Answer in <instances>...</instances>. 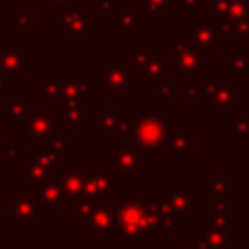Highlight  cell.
<instances>
[{"label":"cell","mask_w":249,"mask_h":249,"mask_svg":"<svg viewBox=\"0 0 249 249\" xmlns=\"http://www.w3.org/2000/svg\"><path fill=\"white\" fill-rule=\"evenodd\" d=\"M115 216L123 249H138L142 241H156L160 231H167L158 202L150 196L136 195L115 202Z\"/></svg>","instance_id":"cell-1"},{"label":"cell","mask_w":249,"mask_h":249,"mask_svg":"<svg viewBox=\"0 0 249 249\" xmlns=\"http://www.w3.org/2000/svg\"><path fill=\"white\" fill-rule=\"evenodd\" d=\"M165 58L169 76L181 84L202 78L206 72L212 70V54L193 47L183 37H165Z\"/></svg>","instance_id":"cell-2"},{"label":"cell","mask_w":249,"mask_h":249,"mask_svg":"<svg viewBox=\"0 0 249 249\" xmlns=\"http://www.w3.org/2000/svg\"><path fill=\"white\" fill-rule=\"evenodd\" d=\"M43 210L29 187H18L10 196H6V222L16 228V231H31L43 222Z\"/></svg>","instance_id":"cell-3"},{"label":"cell","mask_w":249,"mask_h":249,"mask_svg":"<svg viewBox=\"0 0 249 249\" xmlns=\"http://www.w3.org/2000/svg\"><path fill=\"white\" fill-rule=\"evenodd\" d=\"M128 138L134 146L148 152H165L167 146V121L160 115H132L128 119Z\"/></svg>","instance_id":"cell-4"},{"label":"cell","mask_w":249,"mask_h":249,"mask_svg":"<svg viewBox=\"0 0 249 249\" xmlns=\"http://www.w3.org/2000/svg\"><path fill=\"white\" fill-rule=\"evenodd\" d=\"M58 14V35L64 37L68 45H86L88 39L95 35V10H84L74 6L60 10Z\"/></svg>","instance_id":"cell-5"},{"label":"cell","mask_w":249,"mask_h":249,"mask_svg":"<svg viewBox=\"0 0 249 249\" xmlns=\"http://www.w3.org/2000/svg\"><path fill=\"white\" fill-rule=\"evenodd\" d=\"M150 152L128 142H113L109 150L103 152V160L111 161L113 167L124 179H138L142 171L150 167Z\"/></svg>","instance_id":"cell-6"},{"label":"cell","mask_w":249,"mask_h":249,"mask_svg":"<svg viewBox=\"0 0 249 249\" xmlns=\"http://www.w3.org/2000/svg\"><path fill=\"white\" fill-rule=\"evenodd\" d=\"M93 80L105 99H128L130 97V84H132V66L107 62L95 74Z\"/></svg>","instance_id":"cell-7"},{"label":"cell","mask_w":249,"mask_h":249,"mask_svg":"<svg viewBox=\"0 0 249 249\" xmlns=\"http://www.w3.org/2000/svg\"><path fill=\"white\" fill-rule=\"evenodd\" d=\"M130 53V66L132 78L138 82H161L167 78V58L165 53H152L148 45H132Z\"/></svg>","instance_id":"cell-8"},{"label":"cell","mask_w":249,"mask_h":249,"mask_svg":"<svg viewBox=\"0 0 249 249\" xmlns=\"http://www.w3.org/2000/svg\"><path fill=\"white\" fill-rule=\"evenodd\" d=\"M60 119L51 107H33L27 121L23 123V142H47L49 138L60 132Z\"/></svg>","instance_id":"cell-9"},{"label":"cell","mask_w":249,"mask_h":249,"mask_svg":"<svg viewBox=\"0 0 249 249\" xmlns=\"http://www.w3.org/2000/svg\"><path fill=\"white\" fill-rule=\"evenodd\" d=\"M0 68L8 82H23L33 70V54L23 45H0Z\"/></svg>","instance_id":"cell-10"},{"label":"cell","mask_w":249,"mask_h":249,"mask_svg":"<svg viewBox=\"0 0 249 249\" xmlns=\"http://www.w3.org/2000/svg\"><path fill=\"white\" fill-rule=\"evenodd\" d=\"M163 195L179 224H191L193 218L202 212V195H195L191 187H167Z\"/></svg>","instance_id":"cell-11"},{"label":"cell","mask_w":249,"mask_h":249,"mask_svg":"<svg viewBox=\"0 0 249 249\" xmlns=\"http://www.w3.org/2000/svg\"><path fill=\"white\" fill-rule=\"evenodd\" d=\"M183 39L204 53H210V54L220 53V35H218V29L210 18L208 19L206 18H193L191 25L183 29Z\"/></svg>","instance_id":"cell-12"},{"label":"cell","mask_w":249,"mask_h":249,"mask_svg":"<svg viewBox=\"0 0 249 249\" xmlns=\"http://www.w3.org/2000/svg\"><path fill=\"white\" fill-rule=\"evenodd\" d=\"M191 239L202 249H235L237 245V235L233 230L220 228L208 220L202 222L196 231H191Z\"/></svg>","instance_id":"cell-13"},{"label":"cell","mask_w":249,"mask_h":249,"mask_svg":"<svg viewBox=\"0 0 249 249\" xmlns=\"http://www.w3.org/2000/svg\"><path fill=\"white\" fill-rule=\"evenodd\" d=\"M123 175L113 169H84V195L109 193L113 196L123 195Z\"/></svg>","instance_id":"cell-14"},{"label":"cell","mask_w":249,"mask_h":249,"mask_svg":"<svg viewBox=\"0 0 249 249\" xmlns=\"http://www.w3.org/2000/svg\"><path fill=\"white\" fill-rule=\"evenodd\" d=\"M86 239L88 241H115V239H119L115 202L103 206L89 220H86Z\"/></svg>","instance_id":"cell-15"},{"label":"cell","mask_w":249,"mask_h":249,"mask_svg":"<svg viewBox=\"0 0 249 249\" xmlns=\"http://www.w3.org/2000/svg\"><path fill=\"white\" fill-rule=\"evenodd\" d=\"M99 88L95 80H89L86 72H60V91L51 103L64 99V97H78V99H93Z\"/></svg>","instance_id":"cell-16"},{"label":"cell","mask_w":249,"mask_h":249,"mask_svg":"<svg viewBox=\"0 0 249 249\" xmlns=\"http://www.w3.org/2000/svg\"><path fill=\"white\" fill-rule=\"evenodd\" d=\"M247 91L243 88L237 86V82L226 78L222 82V86L218 88V91L214 93V97L208 103V111L212 117H230L235 113V105L239 99H245Z\"/></svg>","instance_id":"cell-17"},{"label":"cell","mask_w":249,"mask_h":249,"mask_svg":"<svg viewBox=\"0 0 249 249\" xmlns=\"http://www.w3.org/2000/svg\"><path fill=\"white\" fill-rule=\"evenodd\" d=\"M33 191L41 210L45 214H58L62 204H64V193H62V185H60V179L58 175H53V177H47L35 185H25Z\"/></svg>","instance_id":"cell-18"},{"label":"cell","mask_w":249,"mask_h":249,"mask_svg":"<svg viewBox=\"0 0 249 249\" xmlns=\"http://www.w3.org/2000/svg\"><path fill=\"white\" fill-rule=\"evenodd\" d=\"M130 123L123 115V107H95L93 132L95 134H128Z\"/></svg>","instance_id":"cell-19"},{"label":"cell","mask_w":249,"mask_h":249,"mask_svg":"<svg viewBox=\"0 0 249 249\" xmlns=\"http://www.w3.org/2000/svg\"><path fill=\"white\" fill-rule=\"evenodd\" d=\"M53 109H58V119L60 124L68 128L70 134H76L80 126L86 121L88 113V99H78V97H64L54 103H51Z\"/></svg>","instance_id":"cell-20"},{"label":"cell","mask_w":249,"mask_h":249,"mask_svg":"<svg viewBox=\"0 0 249 249\" xmlns=\"http://www.w3.org/2000/svg\"><path fill=\"white\" fill-rule=\"evenodd\" d=\"M58 179L64 193V204H70L84 195V169L78 165V160H68L66 169H60Z\"/></svg>","instance_id":"cell-21"},{"label":"cell","mask_w":249,"mask_h":249,"mask_svg":"<svg viewBox=\"0 0 249 249\" xmlns=\"http://www.w3.org/2000/svg\"><path fill=\"white\" fill-rule=\"evenodd\" d=\"M113 202H115V196H113V195H109V193H99V195H82V196H80V198H76L74 202L66 204V208H68V212H70L74 218H78V220L86 222V220H89L97 210H101L103 206L113 204Z\"/></svg>","instance_id":"cell-22"},{"label":"cell","mask_w":249,"mask_h":249,"mask_svg":"<svg viewBox=\"0 0 249 249\" xmlns=\"http://www.w3.org/2000/svg\"><path fill=\"white\" fill-rule=\"evenodd\" d=\"M165 152H171L177 161L193 160V136L183 128V124L167 126V146Z\"/></svg>","instance_id":"cell-23"},{"label":"cell","mask_w":249,"mask_h":249,"mask_svg":"<svg viewBox=\"0 0 249 249\" xmlns=\"http://www.w3.org/2000/svg\"><path fill=\"white\" fill-rule=\"evenodd\" d=\"M210 198V220L212 224L226 228V230H233L235 231V224H237V206L231 204L228 198L230 196H222V195H214L208 196Z\"/></svg>","instance_id":"cell-24"},{"label":"cell","mask_w":249,"mask_h":249,"mask_svg":"<svg viewBox=\"0 0 249 249\" xmlns=\"http://www.w3.org/2000/svg\"><path fill=\"white\" fill-rule=\"evenodd\" d=\"M200 195L202 196H235L237 195V179L235 177H202L200 179Z\"/></svg>","instance_id":"cell-25"},{"label":"cell","mask_w":249,"mask_h":249,"mask_svg":"<svg viewBox=\"0 0 249 249\" xmlns=\"http://www.w3.org/2000/svg\"><path fill=\"white\" fill-rule=\"evenodd\" d=\"M33 99L31 97H16L12 101L6 103L4 107V117H6V124L10 126H18L23 124L29 117V113L33 111Z\"/></svg>","instance_id":"cell-26"},{"label":"cell","mask_w":249,"mask_h":249,"mask_svg":"<svg viewBox=\"0 0 249 249\" xmlns=\"http://www.w3.org/2000/svg\"><path fill=\"white\" fill-rule=\"evenodd\" d=\"M181 0H140L138 14L140 18H158L165 19L167 12H179Z\"/></svg>","instance_id":"cell-27"},{"label":"cell","mask_w":249,"mask_h":249,"mask_svg":"<svg viewBox=\"0 0 249 249\" xmlns=\"http://www.w3.org/2000/svg\"><path fill=\"white\" fill-rule=\"evenodd\" d=\"M27 158H31L35 163H39V165H43V167H47L49 171H53L54 175H58L60 173V160L56 158V154L49 148V144L47 142H35L33 144V148L31 150H27V154H25Z\"/></svg>","instance_id":"cell-28"},{"label":"cell","mask_w":249,"mask_h":249,"mask_svg":"<svg viewBox=\"0 0 249 249\" xmlns=\"http://www.w3.org/2000/svg\"><path fill=\"white\" fill-rule=\"evenodd\" d=\"M138 19H140L138 10H124V8H123V10L111 19V25H113L123 37H138V35H140Z\"/></svg>","instance_id":"cell-29"},{"label":"cell","mask_w":249,"mask_h":249,"mask_svg":"<svg viewBox=\"0 0 249 249\" xmlns=\"http://www.w3.org/2000/svg\"><path fill=\"white\" fill-rule=\"evenodd\" d=\"M228 78L233 82H243L249 76V62H247V53H233L228 58Z\"/></svg>","instance_id":"cell-30"},{"label":"cell","mask_w":249,"mask_h":249,"mask_svg":"<svg viewBox=\"0 0 249 249\" xmlns=\"http://www.w3.org/2000/svg\"><path fill=\"white\" fill-rule=\"evenodd\" d=\"M228 132L239 142L249 144V115H239L237 111L228 117Z\"/></svg>","instance_id":"cell-31"},{"label":"cell","mask_w":249,"mask_h":249,"mask_svg":"<svg viewBox=\"0 0 249 249\" xmlns=\"http://www.w3.org/2000/svg\"><path fill=\"white\" fill-rule=\"evenodd\" d=\"M53 175H54L53 171L35 163L31 158H27V156L23 158V185H35V183H39L47 177H53Z\"/></svg>","instance_id":"cell-32"},{"label":"cell","mask_w":249,"mask_h":249,"mask_svg":"<svg viewBox=\"0 0 249 249\" xmlns=\"http://www.w3.org/2000/svg\"><path fill=\"white\" fill-rule=\"evenodd\" d=\"M31 23H33V10L18 12L6 19V27H10L16 33V37H23L27 33V29L31 27Z\"/></svg>","instance_id":"cell-33"},{"label":"cell","mask_w":249,"mask_h":249,"mask_svg":"<svg viewBox=\"0 0 249 249\" xmlns=\"http://www.w3.org/2000/svg\"><path fill=\"white\" fill-rule=\"evenodd\" d=\"M60 91V72H51L45 70L41 74V95L45 99H54Z\"/></svg>","instance_id":"cell-34"},{"label":"cell","mask_w":249,"mask_h":249,"mask_svg":"<svg viewBox=\"0 0 249 249\" xmlns=\"http://www.w3.org/2000/svg\"><path fill=\"white\" fill-rule=\"evenodd\" d=\"M27 154V148H25V142H0V160L4 161H23Z\"/></svg>","instance_id":"cell-35"},{"label":"cell","mask_w":249,"mask_h":249,"mask_svg":"<svg viewBox=\"0 0 249 249\" xmlns=\"http://www.w3.org/2000/svg\"><path fill=\"white\" fill-rule=\"evenodd\" d=\"M70 134V132H68ZM68 134H62V132H58V134H54L53 138H49L47 140V144H49V148L56 154V158L60 160V161H68L70 160V146H68Z\"/></svg>","instance_id":"cell-36"},{"label":"cell","mask_w":249,"mask_h":249,"mask_svg":"<svg viewBox=\"0 0 249 249\" xmlns=\"http://www.w3.org/2000/svg\"><path fill=\"white\" fill-rule=\"evenodd\" d=\"M123 8L121 0H95V16L101 19H113Z\"/></svg>","instance_id":"cell-37"},{"label":"cell","mask_w":249,"mask_h":249,"mask_svg":"<svg viewBox=\"0 0 249 249\" xmlns=\"http://www.w3.org/2000/svg\"><path fill=\"white\" fill-rule=\"evenodd\" d=\"M228 18L237 23L249 19V0H228Z\"/></svg>","instance_id":"cell-38"},{"label":"cell","mask_w":249,"mask_h":249,"mask_svg":"<svg viewBox=\"0 0 249 249\" xmlns=\"http://www.w3.org/2000/svg\"><path fill=\"white\" fill-rule=\"evenodd\" d=\"M202 86H204V80H202V78L183 82V99H195V97L200 99Z\"/></svg>","instance_id":"cell-39"},{"label":"cell","mask_w":249,"mask_h":249,"mask_svg":"<svg viewBox=\"0 0 249 249\" xmlns=\"http://www.w3.org/2000/svg\"><path fill=\"white\" fill-rule=\"evenodd\" d=\"M222 82H224V80H214V82H206V80H204V86H202V93H200V99H198V101H200V105H202L204 109L208 107L210 99L214 97V93L218 91V88L222 86Z\"/></svg>","instance_id":"cell-40"},{"label":"cell","mask_w":249,"mask_h":249,"mask_svg":"<svg viewBox=\"0 0 249 249\" xmlns=\"http://www.w3.org/2000/svg\"><path fill=\"white\" fill-rule=\"evenodd\" d=\"M210 18H228V0H208Z\"/></svg>","instance_id":"cell-41"},{"label":"cell","mask_w":249,"mask_h":249,"mask_svg":"<svg viewBox=\"0 0 249 249\" xmlns=\"http://www.w3.org/2000/svg\"><path fill=\"white\" fill-rule=\"evenodd\" d=\"M175 95H177L175 86H173L171 82H167V80H161L156 97H158V99H175Z\"/></svg>","instance_id":"cell-42"},{"label":"cell","mask_w":249,"mask_h":249,"mask_svg":"<svg viewBox=\"0 0 249 249\" xmlns=\"http://www.w3.org/2000/svg\"><path fill=\"white\" fill-rule=\"evenodd\" d=\"M43 2H47V4H49L53 10H56V12L78 6V0H43Z\"/></svg>","instance_id":"cell-43"},{"label":"cell","mask_w":249,"mask_h":249,"mask_svg":"<svg viewBox=\"0 0 249 249\" xmlns=\"http://www.w3.org/2000/svg\"><path fill=\"white\" fill-rule=\"evenodd\" d=\"M200 8V0H181V10L185 12H196Z\"/></svg>","instance_id":"cell-44"},{"label":"cell","mask_w":249,"mask_h":249,"mask_svg":"<svg viewBox=\"0 0 249 249\" xmlns=\"http://www.w3.org/2000/svg\"><path fill=\"white\" fill-rule=\"evenodd\" d=\"M8 93V80L4 78V74H0V99H6Z\"/></svg>","instance_id":"cell-45"},{"label":"cell","mask_w":249,"mask_h":249,"mask_svg":"<svg viewBox=\"0 0 249 249\" xmlns=\"http://www.w3.org/2000/svg\"><path fill=\"white\" fill-rule=\"evenodd\" d=\"M6 6H8V2H6V0H0V12L6 10Z\"/></svg>","instance_id":"cell-46"},{"label":"cell","mask_w":249,"mask_h":249,"mask_svg":"<svg viewBox=\"0 0 249 249\" xmlns=\"http://www.w3.org/2000/svg\"><path fill=\"white\" fill-rule=\"evenodd\" d=\"M245 187H249V169L245 171Z\"/></svg>","instance_id":"cell-47"},{"label":"cell","mask_w":249,"mask_h":249,"mask_svg":"<svg viewBox=\"0 0 249 249\" xmlns=\"http://www.w3.org/2000/svg\"><path fill=\"white\" fill-rule=\"evenodd\" d=\"M245 53H247V62H249V45L245 47Z\"/></svg>","instance_id":"cell-48"},{"label":"cell","mask_w":249,"mask_h":249,"mask_svg":"<svg viewBox=\"0 0 249 249\" xmlns=\"http://www.w3.org/2000/svg\"><path fill=\"white\" fill-rule=\"evenodd\" d=\"M0 74H2V68H0Z\"/></svg>","instance_id":"cell-49"},{"label":"cell","mask_w":249,"mask_h":249,"mask_svg":"<svg viewBox=\"0 0 249 249\" xmlns=\"http://www.w3.org/2000/svg\"><path fill=\"white\" fill-rule=\"evenodd\" d=\"M0 161H2V160H0Z\"/></svg>","instance_id":"cell-50"},{"label":"cell","mask_w":249,"mask_h":249,"mask_svg":"<svg viewBox=\"0 0 249 249\" xmlns=\"http://www.w3.org/2000/svg\"><path fill=\"white\" fill-rule=\"evenodd\" d=\"M247 45H249V43H247Z\"/></svg>","instance_id":"cell-51"}]
</instances>
